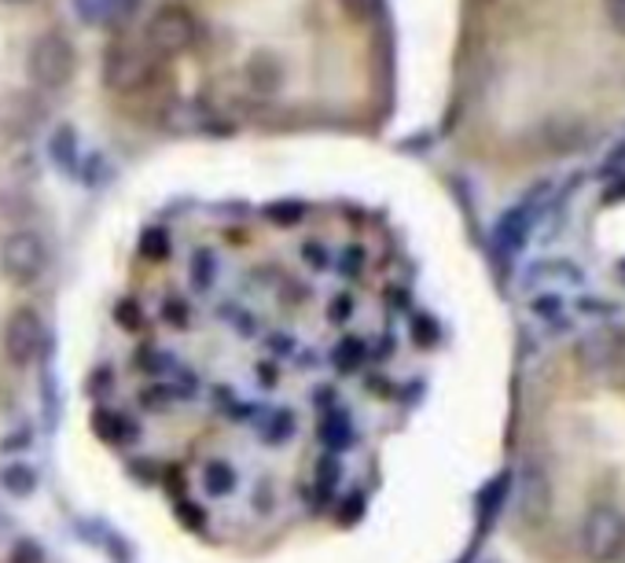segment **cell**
Returning <instances> with one entry per match:
<instances>
[{
	"label": "cell",
	"instance_id": "obj_7",
	"mask_svg": "<svg viewBox=\"0 0 625 563\" xmlns=\"http://www.w3.org/2000/svg\"><path fill=\"white\" fill-rule=\"evenodd\" d=\"M622 277H625V266H622Z\"/></svg>",
	"mask_w": 625,
	"mask_h": 563
},
{
	"label": "cell",
	"instance_id": "obj_4",
	"mask_svg": "<svg viewBox=\"0 0 625 563\" xmlns=\"http://www.w3.org/2000/svg\"><path fill=\"white\" fill-rule=\"evenodd\" d=\"M0 269L11 284H33L44 269V247L33 233H16L0 247Z\"/></svg>",
	"mask_w": 625,
	"mask_h": 563
},
{
	"label": "cell",
	"instance_id": "obj_1",
	"mask_svg": "<svg viewBox=\"0 0 625 563\" xmlns=\"http://www.w3.org/2000/svg\"><path fill=\"white\" fill-rule=\"evenodd\" d=\"M342 211H228L155 233L100 420L217 538L361 493L365 406L401 395V291Z\"/></svg>",
	"mask_w": 625,
	"mask_h": 563
},
{
	"label": "cell",
	"instance_id": "obj_5",
	"mask_svg": "<svg viewBox=\"0 0 625 563\" xmlns=\"http://www.w3.org/2000/svg\"><path fill=\"white\" fill-rule=\"evenodd\" d=\"M4 487H8L11 493H27V490H33V471H30L27 464H11V468L4 471Z\"/></svg>",
	"mask_w": 625,
	"mask_h": 563
},
{
	"label": "cell",
	"instance_id": "obj_2",
	"mask_svg": "<svg viewBox=\"0 0 625 563\" xmlns=\"http://www.w3.org/2000/svg\"><path fill=\"white\" fill-rule=\"evenodd\" d=\"M582 549L593 563L615 560L625 549V515L615 509H593L582 523Z\"/></svg>",
	"mask_w": 625,
	"mask_h": 563
},
{
	"label": "cell",
	"instance_id": "obj_6",
	"mask_svg": "<svg viewBox=\"0 0 625 563\" xmlns=\"http://www.w3.org/2000/svg\"><path fill=\"white\" fill-rule=\"evenodd\" d=\"M607 16L615 22V30L625 33V0H607Z\"/></svg>",
	"mask_w": 625,
	"mask_h": 563
},
{
	"label": "cell",
	"instance_id": "obj_3",
	"mask_svg": "<svg viewBox=\"0 0 625 563\" xmlns=\"http://www.w3.org/2000/svg\"><path fill=\"white\" fill-rule=\"evenodd\" d=\"M44 347V325L33 309H16L4 325V354L11 365H33V358Z\"/></svg>",
	"mask_w": 625,
	"mask_h": 563
}]
</instances>
